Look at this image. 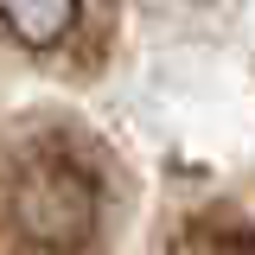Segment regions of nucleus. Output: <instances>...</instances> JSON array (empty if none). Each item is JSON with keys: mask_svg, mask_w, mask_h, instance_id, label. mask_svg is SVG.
Masks as SVG:
<instances>
[{"mask_svg": "<svg viewBox=\"0 0 255 255\" xmlns=\"http://www.w3.org/2000/svg\"><path fill=\"white\" fill-rule=\"evenodd\" d=\"M0 255H255V0H0Z\"/></svg>", "mask_w": 255, "mask_h": 255, "instance_id": "f257e3e1", "label": "nucleus"}]
</instances>
